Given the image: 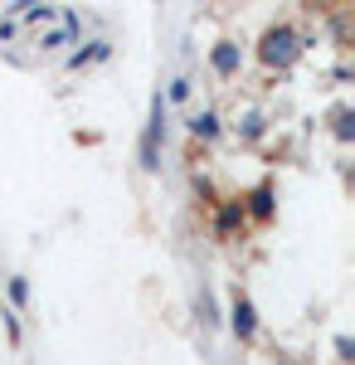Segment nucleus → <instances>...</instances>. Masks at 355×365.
I'll use <instances>...</instances> for the list:
<instances>
[{"label": "nucleus", "instance_id": "nucleus-9", "mask_svg": "<svg viewBox=\"0 0 355 365\" xmlns=\"http://www.w3.org/2000/svg\"><path fill=\"white\" fill-rule=\"evenodd\" d=\"M5 292H10V312H20L29 302V282L25 278H10V282H5Z\"/></svg>", "mask_w": 355, "mask_h": 365}, {"label": "nucleus", "instance_id": "nucleus-7", "mask_svg": "<svg viewBox=\"0 0 355 365\" xmlns=\"http://www.w3.org/2000/svg\"><path fill=\"white\" fill-rule=\"evenodd\" d=\"M195 317L205 322V327H219V307H215V292L200 282V292H195Z\"/></svg>", "mask_w": 355, "mask_h": 365}, {"label": "nucleus", "instance_id": "nucleus-1", "mask_svg": "<svg viewBox=\"0 0 355 365\" xmlns=\"http://www.w3.org/2000/svg\"><path fill=\"white\" fill-rule=\"evenodd\" d=\"M307 49V39H302L292 25H273L263 29V39H258V58L268 63V68H292V58Z\"/></svg>", "mask_w": 355, "mask_h": 365}, {"label": "nucleus", "instance_id": "nucleus-5", "mask_svg": "<svg viewBox=\"0 0 355 365\" xmlns=\"http://www.w3.org/2000/svg\"><path fill=\"white\" fill-rule=\"evenodd\" d=\"M273 210H277V190L273 185H258V190L248 195V205H244V215H253V220H273Z\"/></svg>", "mask_w": 355, "mask_h": 365}, {"label": "nucleus", "instance_id": "nucleus-13", "mask_svg": "<svg viewBox=\"0 0 355 365\" xmlns=\"http://www.w3.org/2000/svg\"><path fill=\"white\" fill-rule=\"evenodd\" d=\"M5 336L20 346V312H10V307H5Z\"/></svg>", "mask_w": 355, "mask_h": 365}, {"label": "nucleus", "instance_id": "nucleus-14", "mask_svg": "<svg viewBox=\"0 0 355 365\" xmlns=\"http://www.w3.org/2000/svg\"><path fill=\"white\" fill-rule=\"evenodd\" d=\"M336 356H341V361H355V341L351 336H336Z\"/></svg>", "mask_w": 355, "mask_h": 365}, {"label": "nucleus", "instance_id": "nucleus-10", "mask_svg": "<svg viewBox=\"0 0 355 365\" xmlns=\"http://www.w3.org/2000/svg\"><path fill=\"white\" fill-rule=\"evenodd\" d=\"M141 170H146V175L161 170V146H156V141H141Z\"/></svg>", "mask_w": 355, "mask_h": 365}, {"label": "nucleus", "instance_id": "nucleus-3", "mask_svg": "<svg viewBox=\"0 0 355 365\" xmlns=\"http://www.w3.org/2000/svg\"><path fill=\"white\" fill-rule=\"evenodd\" d=\"M210 68H215L219 78H234V73L244 68V44H234V39H219L215 49H210Z\"/></svg>", "mask_w": 355, "mask_h": 365}, {"label": "nucleus", "instance_id": "nucleus-15", "mask_svg": "<svg viewBox=\"0 0 355 365\" xmlns=\"http://www.w3.org/2000/svg\"><path fill=\"white\" fill-rule=\"evenodd\" d=\"M20 34V20H10V15H0V39H15Z\"/></svg>", "mask_w": 355, "mask_h": 365}, {"label": "nucleus", "instance_id": "nucleus-2", "mask_svg": "<svg viewBox=\"0 0 355 365\" xmlns=\"http://www.w3.org/2000/svg\"><path fill=\"white\" fill-rule=\"evenodd\" d=\"M229 327H234L239 341L258 336V312H253V297H248L244 287H234V297H229Z\"/></svg>", "mask_w": 355, "mask_h": 365}, {"label": "nucleus", "instance_id": "nucleus-8", "mask_svg": "<svg viewBox=\"0 0 355 365\" xmlns=\"http://www.w3.org/2000/svg\"><path fill=\"white\" fill-rule=\"evenodd\" d=\"M190 93H195V83L185 78V73H175V78H170V88H165L161 98H165V108H170V103H190Z\"/></svg>", "mask_w": 355, "mask_h": 365}, {"label": "nucleus", "instance_id": "nucleus-6", "mask_svg": "<svg viewBox=\"0 0 355 365\" xmlns=\"http://www.w3.org/2000/svg\"><path fill=\"white\" fill-rule=\"evenodd\" d=\"M239 225H244V200H229V205L219 210V220H215V234H219V239H229Z\"/></svg>", "mask_w": 355, "mask_h": 365}, {"label": "nucleus", "instance_id": "nucleus-11", "mask_svg": "<svg viewBox=\"0 0 355 365\" xmlns=\"http://www.w3.org/2000/svg\"><path fill=\"white\" fill-rule=\"evenodd\" d=\"M239 137H248V141H258V137H263V117H258V113H248L244 122H239Z\"/></svg>", "mask_w": 355, "mask_h": 365}, {"label": "nucleus", "instance_id": "nucleus-4", "mask_svg": "<svg viewBox=\"0 0 355 365\" xmlns=\"http://www.w3.org/2000/svg\"><path fill=\"white\" fill-rule=\"evenodd\" d=\"M185 132H190L195 141H219V137H224V122H219L215 108H200V113L185 117Z\"/></svg>", "mask_w": 355, "mask_h": 365}, {"label": "nucleus", "instance_id": "nucleus-12", "mask_svg": "<svg viewBox=\"0 0 355 365\" xmlns=\"http://www.w3.org/2000/svg\"><path fill=\"white\" fill-rule=\"evenodd\" d=\"M336 137H341V141H351V137H355V127H351V108H336Z\"/></svg>", "mask_w": 355, "mask_h": 365}]
</instances>
